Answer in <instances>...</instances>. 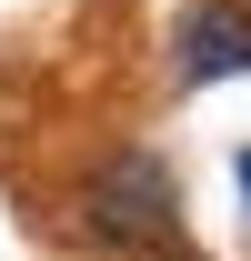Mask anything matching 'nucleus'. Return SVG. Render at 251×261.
Here are the masks:
<instances>
[{
	"label": "nucleus",
	"mask_w": 251,
	"mask_h": 261,
	"mask_svg": "<svg viewBox=\"0 0 251 261\" xmlns=\"http://www.w3.org/2000/svg\"><path fill=\"white\" fill-rule=\"evenodd\" d=\"M241 191H251V151H241Z\"/></svg>",
	"instance_id": "3"
},
{
	"label": "nucleus",
	"mask_w": 251,
	"mask_h": 261,
	"mask_svg": "<svg viewBox=\"0 0 251 261\" xmlns=\"http://www.w3.org/2000/svg\"><path fill=\"white\" fill-rule=\"evenodd\" d=\"M171 50H181V81H231V70H251V0H191L181 31H171Z\"/></svg>",
	"instance_id": "2"
},
{
	"label": "nucleus",
	"mask_w": 251,
	"mask_h": 261,
	"mask_svg": "<svg viewBox=\"0 0 251 261\" xmlns=\"http://www.w3.org/2000/svg\"><path fill=\"white\" fill-rule=\"evenodd\" d=\"M81 231L91 241H131V251H151L181 231V191H171V171L151 151H111V161L81 171Z\"/></svg>",
	"instance_id": "1"
}]
</instances>
